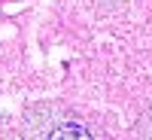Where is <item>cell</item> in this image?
Masks as SVG:
<instances>
[{"instance_id": "cell-1", "label": "cell", "mask_w": 152, "mask_h": 140, "mask_svg": "<svg viewBox=\"0 0 152 140\" xmlns=\"http://www.w3.org/2000/svg\"><path fill=\"white\" fill-rule=\"evenodd\" d=\"M46 140H94V134L88 131L82 122H61Z\"/></svg>"}]
</instances>
